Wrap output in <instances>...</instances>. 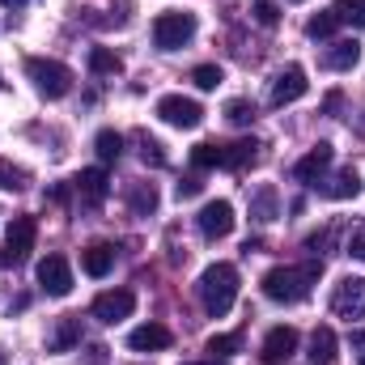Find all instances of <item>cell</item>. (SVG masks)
Instances as JSON below:
<instances>
[{
    "mask_svg": "<svg viewBox=\"0 0 365 365\" xmlns=\"http://www.w3.org/2000/svg\"><path fill=\"white\" fill-rule=\"evenodd\" d=\"M38 284H43V293H51V297H68V293H73V268H68V259H64V255L38 259Z\"/></svg>",
    "mask_w": 365,
    "mask_h": 365,
    "instance_id": "obj_10",
    "label": "cell"
},
{
    "mask_svg": "<svg viewBox=\"0 0 365 365\" xmlns=\"http://www.w3.org/2000/svg\"><path fill=\"white\" fill-rule=\"evenodd\" d=\"M336 349H340L336 331H331V327H314V336H310V353H306V357H310V365H336V357H340Z\"/></svg>",
    "mask_w": 365,
    "mask_h": 365,
    "instance_id": "obj_19",
    "label": "cell"
},
{
    "mask_svg": "<svg viewBox=\"0 0 365 365\" xmlns=\"http://www.w3.org/2000/svg\"><path fill=\"white\" fill-rule=\"evenodd\" d=\"M344 255H353V259H361L365 264V225H349V234H344Z\"/></svg>",
    "mask_w": 365,
    "mask_h": 365,
    "instance_id": "obj_33",
    "label": "cell"
},
{
    "mask_svg": "<svg viewBox=\"0 0 365 365\" xmlns=\"http://www.w3.org/2000/svg\"><path fill=\"white\" fill-rule=\"evenodd\" d=\"M251 217H255L259 225H268V221L280 217V191H276L272 182L255 187V195H251Z\"/></svg>",
    "mask_w": 365,
    "mask_h": 365,
    "instance_id": "obj_20",
    "label": "cell"
},
{
    "mask_svg": "<svg viewBox=\"0 0 365 365\" xmlns=\"http://www.w3.org/2000/svg\"><path fill=\"white\" fill-rule=\"evenodd\" d=\"M319 272H323V264H284V268H272L264 276V297L276 302V306H297V302L310 297Z\"/></svg>",
    "mask_w": 365,
    "mask_h": 365,
    "instance_id": "obj_1",
    "label": "cell"
},
{
    "mask_svg": "<svg viewBox=\"0 0 365 365\" xmlns=\"http://www.w3.org/2000/svg\"><path fill=\"white\" fill-rule=\"evenodd\" d=\"M255 115H259V110H255V102H247V98H230V102H225V119L238 123V128L255 123Z\"/></svg>",
    "mask_w": 365,
    "mask_h": 365,
    "instance_id": "obj_28",
    "label": "cell"
},
{
    "mask_svg": "<svg viewBox=\"0 0 365 365\" xmlns=\"http://www.w3.org/2000/svg\"><path fill=\"white\" fill-rule=\"evenodd\" d=\"M195 293H200V306L212 314V319H221V314H230L234 310V302H238V268L234 264H208L204 272H200V284H195Z\"/></svg>",
    "mask_w": 365,
    "mask_h": 365,
    "instance_id": "obj_2",
    "label": "cell"
},
{
    "mask_svg": "<svg viewBox=\"0 0 365 365\" xmlns=\"http://www.w3.org/2000/svg\"><path fill=\"white\" fill-rule=\"evenodd\" d=\"M336 26H340V21H336V13L327 9V13H319V17H310V21H306V34H310V38H331V30H336Z\"/></svg>",
    "mask_w": 365,
    "mask_h": 365,
    "instance_id": "obj_31",
    "label": "cell"
},
{
    "mask_svg": "<svg viewBox=\"0 0 365 365\" xmlns=\"http://www.w3.org/2000/svg\"><path fill=\"white\" fill-rule=\"evenodd\" d=\"M0 187H4V191H26V187H30V175H26L21 166H13V162L0 158Z\"/></svg>",
    "mask_w": 365,
    "mask_h": 365,
    "instance_id": "obj_29",
    "label": "cell"
},
{
    "mask_svg": "<svg viewBox=\"0 0 365 365\" xmlns=\"http://www.w3.org/2000/svg\"><path fill=\"white\" fill-rule=\"evenodd\" d=\"M26 77L34 81V90L43 93V98H51V102L73 90V73H68V64H60V60L30 56V60H26Z\"/></svg>",
    "mask_w": 365,
    "mask_h": 365,
    "instance_id": "obj_4",
    "label": "cell"
},
{
    "mask_svg": "<svg viewBox=\"0 0 365 365\" xmlns=\"http://www.w3.org/2000/svg\"><path fill=\"white\" fill-rule=\"evenodd\" d=\"M136 149H140V162H145V166H158V170H162V166L170 162V158H166V145L153 140L149 132H136Z\"/></svg>",
    "mask_w": 365,
    "mask_h": 365,
    "instance_id": "obj_25",
    "label": "cell"
},
{
    "mask_svg": "<svg viewBox=\"0 0 365 365\" xmlns=\"http://www.w3.org/2000/svg\"><path fill=\"white\" fill-rule=\"evenodd\" d=\"M34 238H38V221L34 217H13L9 230H4V255H0V264H21L34 251Z\"/></svg>",
    "mask_w": 365,
    "mask_h": 365,
    "instance_id": "obj_6",
    "label": "cell"
},
{
    "mask_svg": "<svg viewBox=\"0 0 365 365\" xmlns=\"http://www.w3.org/2000/svg\"><path fill=\"white\" fill-rule=\"evenodd\" d=\"M195 225H200V234H204L208 242L230 238V234H234V204H230V200H208V204L200 208Z\"/></svg>",
    "mask_w": 365,
    "mask_h": 365,
    "instance_id": "obj_8",
    "label": "cell"
},
{
    "mask_svg": "<svg viewBox=\"0 0 365 365\" xmlns=\"http://www.w3.org/2000/svg\"><path fill=\"white\" fill-rule=\"evenodd\" d=\"M73 344H81V323L68 314V319H60V327H56V336L47 340V349H51V353H68Z\"/></svg>",
    "mask_w": 365,
    "mask_h": 365,
    "instance_id": "obj_23",
    "label": "cell"
},
{
    "mask_svg": "<svg viewBox=\"0 0 365 365\" xmlns=\"http://www.w3.org/2000/svg\"><path fill=\"white\" fill-rule=\"evenodd\" d=\"M259 158V145L255 140H234V145H225V170H242V166H251Z\"/></svg>",
    "mask_w": 365,
    "mask_h": 365,
    "instance_id": "obj_22",
    "label": "cell"
},
{
    "mask_svg": "<svg viewBox=\"0 0 365 365\" xmlns=\"http://www.w3.org/2000/svg\"><path fill=\"white\" fill-rule=\"evenodd\" d=\"M255 21L259 26H276L280 21V9H276L272 0H255Z\"/></svg>",
    "mask_w": 365,
    "mask_h": 365,
    "instance_id": "obj_36",
    "label": "cell"
},
{
    "mask_svg": "<svg viewBox=\"0 0 365 365\" xmlns=\"http://www.w3.org/2000/svg\"><path fill=\"white\" fill-rule=\"evenodd\" d=\"M73 187H77V195H81L90 208H98V204L106 200V191H110V182H106V170H98V166H93V170H81V175L73 179Z\"/></svg>",
    "mask_w": 365,
    "mask_h": 365,
    "instance_id": "obj_17",
    "label": "cell"
},
{
    "mask_svg": "<svg viewBox=\"0 0 365 365\" xmlns=\"http://www.w3.org/2000/svg\"><path fill=\"white\" fill-rule=\"evenodd\" d=\"M128 208H132L136 217H149V212L158 208V187H153V182H132V187H128Z\"/></svg>",
    "mask_w": 365,
    "mask_h": 365,
    "instance_id": "obj_21",
    "label": "cell"
},
{
    "mask_svg": "<svg viewBox=\"0 0 365 365\" xmlns=\"http://www.w3.org/2000/svg\"><path fill=\"white\" fill-rule=\"evenodd\" d=\"M195 30H200V21H195V13H187V9H170V13H158V17H153V43H158L162 51L187 47V43L195 38Z\"/></svg>",
    "mask_w": 365,
    "mask_h": 365,
    "instance_id": "obj_3",
    "label": "cell"
},
{
    "mask_svg": "<svg viewBox=\"0 0 365 365\" xmlns=\"http://www.w3.org/2000/svg\"><path fill=\"white\" fill-rule=\"evenodd\" d=\"M331 158H336V153H331V145H314L306 158H297V162H293V179H297V182H319L327 170H331Z\"/></svg>",
    "mask_w": 365,
    "mask_h": 365,
    "instance_id": "obj_13",
    "label": "cell"
},
{
    "mask_svg": "<svg viewBox=\"0 0 365 365\" xmlns=\"http://www.w3.org/2000/svg\"><path fill=\"white\" fill-rule=\"evenodd\" d=\"M293 353H297V331H293V327H272V331L264 336V349H259L264 365H284Z\"/></svg>",
    "mask_w": 365,
    "mask_h": 365,
    "instance_id": "obj_12",
    "label": "cell"
},
{
    "mask_svg": "<svg viewBox=\"0 0 365 365\" xmlns=\"http://www.w3.org/2000/svg\"><path fill=\"white\" fill-rule=\"evenodd\" d=\"M90 365H106V349L102 344H90Z\"/></svg>",
    "mask_w": 365,
    "mask_h": 365,
    "instance_id": "obj_38",
    "label": "cell"
},
{
    "mask_svg": "<svg viewBox=\"0 0 365 365\" xmlns=\"http://www.w3.org/2000/svg\"><path fill=\"white\" fill-rule=\"evenodd\" d=\"M297 4H302V0H297Z\"/></svg>",
    "mask_w": 365,
    "mask_h": 365,
    "instance_id": "obj_42",
    "label": "cell"
},
{
    "mask_svg": "<svg viewBox=\"0 0 365 365\" xmlns=\"http://www.w3.org/2000/svg\"><path fill=\"white\" fill-rule=\"evenodd\" d=\"M81 268H86V276L102 280V276L115 268V247H110V242H90V247L81 251Z\"/></svg>",
    "mask_w": 365,
    "mask_h": 365,
    "instance_id": "obj_18",
    "label": "cell"
},
{
    "mask_svg": "<svg viewBox=\"0 0 365 365\" xmlns=\"http://www.w3.org/2000/svg\"><path fill=\"white\" fill-rule=\"evenodd\" d=\"M123 64H119V56L110 51V47H93L90 51V73L93 77H115Z\"/></svg>",
    "mask_w": 365,
    "mask_h": 365,
    "instance_id": "obj_27",
    "label": "cell"
},
{
    "mask_svg": "<svg viewBox=\"0 0 365 365\" xmlns=\"http://www.w3.org/2000/svg\"><path fill=\"white\" fill-rule=\"evenodd\" d=\"M357 60H361V43L357 38H340V43H331L323 51V68H331V73H349V68H357Z\"/></svg>",
    "mask_w": 365,
    "mask_h": 365,
    "instance_id": "obj_16",
    "label": "cell"
},
{
    "mask_svg": "<svg viewBox=\"0 0 365 365\" xmlns=\"http://www.w3.org/2000/svg\"><path fill=\"white\" fill-rule=\"evenodd\" d=\"M225 162V145H212V140H200L195 149H191V166L195 170H217Z\"/></svg>",
    "mask_w": 365,
    "mask_h": 365,
    "instance_id": "obj_24",
    "label": "cell"
},
{
    "mask_svg": "<svg viewBox=\"0 0 365 365\" xmlns=\"http://www.w3.org/2000/svg\"><path fill=\"white\" fill-rule=\"evenodd\" d=\"M327 200H353V195H361V175L353 170V166H344V170H336L331 179H319L314 182Z\"/></svg>",
    "mask_w": 365,
    "mask_h": 365,
    "instance_id": "obj_15",
    "label": "cell"
},
{
    "mask_svg": "<svg viewBox=\"0 0 365 365\" xmlns=\"http://www.w3.org/2000/svg\"><path fill=\"white\" fill-rule=\"evenodd\" d=\"M132 310H136V293L132 289H106V293L93 297V306H90V314L98 323H123Z\"/></svg>",
    "mask_w": 365,
    "mask_h": 365,
    "instance_id": "obj_9",
    "label": "cell"
},
{
    "mask_svg": "<svg viewBox=\"0 0 365 365\" xmlns=\"http://www.w3.org/2000/svg\"><path fill=\"white\" fill-rule=\"evenodd\" d=\"M158 119H162V123H170V128L191 132V128H200V123H204V106H200L195 98L166 93V98H158Z\"/></svg>",
    "mask_w": 365,
    "mask_h": 365,
    "instance_id": "obj_5",
    "label": "cell"
},
{
    "mask_svg": "<svg viewBox=\"0 0 365 365\" xmlns=\"http://www.w3.org/2000/svg\"><path fill=\"white\" fill-rule=\"evenodd\" d=\"M93 149H98L102 162H119V153H123V136H119L115 128H102V132L93 136Z\"/></svg>",
    "mask_w": 365,
    "mask_h": 365,
    "instance_id": "obj_26",
    "label": "cell"
},
{
    "mask_svg": "<svg viewBox=\"0 0 365 365\" xmlns=\"http://www.w3.org/2000/svg\"><path fill=\"white\" fill-rule=\"evenodd\" d=\"M336 21H349V26H365V0H336Z\"/></svg>",
    "mask_w": 365,
    "mask_h": 365,
    "instance_id": "obj_30",
    "label": "cell"
},
{
    "mask_svg": "<svg viewBox=\"0 0 365 365\" xmlns=\"http://www.w3.org/2000/svg\"><path fill=\"white\" fill-rule=\"evenodd\" d=\"M191 81H195V90H217V86L225 81V73H221L217 64H200V68L191 73Z\"/></svg>",
    "mask_w": 365,
    "mask_h": 365,
    "instance_id": "obj_32",
    "label": "cell"
},
{
    "mask_svg": "<svg viewBox=\"0 0 365 365\" xmlns=\"http://www.w3.org/2000/svg\"><path fill=\"white\" fill-rule=\"evenodd\" d=\"M331 310L340 319H365V276H344L336 289H331Z\"/></svg>",
    "mask_w": 365,
    "mask_h": 365,
    "instance_id": "obj_7",
    "label": "cell"
},
{
    "mask_svg": "<svg viewBox=\"0 0 365 365\" xmlns=\"http://www.w3.org/2000/svg\"><path fill=\"white\" fill-rule=\"evenodd\" d=\"M361 365H365V353H361Z\"/></svg>",
    "mask_w": 365,
    "mask_h": 365,
    "instance_id": "obj_41",
    "label": "cell"
},
{
    "mask_svg": "<svg viewBox=\"0 0 365 365\" xmlns=\"http://www.w3.org/2000/svg\"><path fill=\"white\" fill-rule=\"evenodd\" d=\"M187 365H221V361H187Z\"/></svg>",
    "mask_w": 365,
    "mask_h": 365,
    "instance_id": "obj_40",
    "label": "cell"
},
{
    "mask_svg": "<svg viewBox=\"0 0 365 365\" xmlns=\"http://www.w3.org/2000/svg\"><path fill=\"white\" fill-rule=\"evenodd\" d=\"M242 349V336L238 331H225V336H212L208 340V353H217V357H230V353H238Z\"/></svg>",
    "mask_w": 365,
    "mask_h": 365,
    "instance_id": "obj_34",
    "label": "cell"
},
{
    "mask_svg": "<svg viewBox=\"0 0 365 365\" xmlns=\"http://www.w3.org/2000/svg\"><path fill=\"white\" fill-rule=\"evenodd\" d=\"M200 191H204V182L195 179V175H191V179H182V182H179V200H191V195H200Z\"/></svg>",
    "mask_w": 365,
    "mask_h": 365,
    "instance_id": "obj_37",
    "label": "cell"
},
{
    "mask_svg": "<svg viewBox=\"0 0 365 365\" xmlns=\"http://www.w3.org/2000/svg\"><path fill=\"white\" fill-rule=\"evenodd\" d=\"M331 242H336V225H327V230L310 234V238H306V251H310V255H327V251H331Z\"/></svg>",
    "mask_w": 365,
    "mask_h": 365,
    "instance_id": "obj_35",
    "label": "cell"
},
{
    "mask_svg": "<svg viewBox=\"0 0 365 365\" xmlns=\"http://www.w3.org/2000/svg\"><path fill=\"white\" fill-rule=\"evenodd\" d=\"M306 90H310V81H306V68H302V64H289V68H280V73H276L268 102H272V106H289V102H297Z\"/></svg>",
    "mask_w": 365,
    "mask_h": 365,
    "instance_id": "obj_11",
    "label": "cell"
},
{
    "mask_svg": "<svg viewBox=\"0 0 365 365\" xmlns=\"http://www.w3.org/2000/svg\"><path fill=\"white\" fill-rule=\"evenodd\" d=\"M0 4H9V9H26V0H0Z\"/></svg>",
    "mask_w": 365,
    "mask_h": 365,
    "instance_id": "obj_39",
    "label": "cell"
},
{
    "mask_svg": "<svg viewBox=\"0 0 365 365\" xmlns=\"http://www.w3.org/2000/svg\"><path fill=\"white\" fill-rule=\"evenodd\" d=\"M170 327H162V323H140L132 336H128V349L132 353H162V349H170Z\"/></svg>",
    "mask_w": 365,
    "mask_h": 365,
    "instance_id": "obj_14",
    "label": "cell"
}]
</instances>
